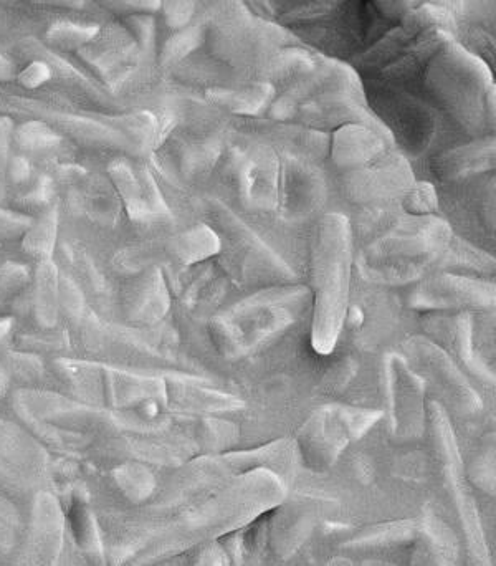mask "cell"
I'll return each instance as SVG.
<instances>
[{"label": "cell", "instance_id": "6da1fadb", "mask_svg": "<svg viewBox=\"0 0 496 566\" xmlns=\"http://www.w3.org/2000/svg\"><path fill=\"white\" fill-rule=\"evenodd\" d=\"M98 35L96 25L75 24V22H55L48 30V40L63 50H77L91 44Z\"/></svg>", "mask_w": 496, "mask_h": 566}, {"label": "cell", "instance_id": "7a4b0ae2", "mask_svg": "<svg viewBox=\"0 0 496 566\" xmlns=\"http://www.w3.org/2000/svg\"><path fill=\"white\" fill-rule=\"evenodd\" d=\"M39 270V287H37L39 320H42L43 325H55L58 305L57 272L48 262H45Z\"/></svg>", "mask_w": 496, "mask_h": 566}, {"label": "cell", "instance_id": "3957f363", "mask_svg": "<svg viewBox=\"0 0 496 566\" xmlns=\"http://www.w3.org/2000/svg\"><path fill=\"white\" fill-rule=\"evenodd\" d=\"M55 234H57V214L50 212L43 217L42 221L35 227H30L25 236V250L30 254L47 259L52 254L55 245Z\"/></svg>", "mask_w": 496, "mask_h": 566}, {"label": "cell", "instance_id": "277c9868", "mask_svg": "<svg viewBox=\"0 0 496 566\" xmlns=\"http://www.w3.org/2000/svg\"><path fill=\"white\" fill-rule=\"evenodd\" d=\"M58 141L60 138L53 133V130L42 123H25L17 131V143L20 144V148L29 149L32 153L55 148Z\"/></svg>", "mask_w": 496, "mask_h": 566}, {"label": "cell", "instance_id": "5b68a950", "mask_svg": "<svg viewBox=\"0 0 496 566\" xmlns=\"http://www.w3.org/2000/svg\"><path fill=\"white\" fill-rule=\"evenodd\" d=\"M52 80V70L47 63L42 60L30 63L29 67L19 73V83L22 87L34 90V88L42 87L45 83Z\"/></svg>", "mask_w": 496, "mask_h": 566}, {"label": "cell", "instance_id": "8992f818", "mask_svg": "<svg viewBox=\"0 0 496 566\" xmlns=\"http://www.w3.org/2000/svg\"><path fill=\"white\" fill-rule=\"evenodd\" d=\"M29 226L30 221H27L25 217L15 216V214L0 209V239L15 237Z\"/></svg>", "mask_w": 496, "mask_h": 566}, {"label": "cell", "instance_id": "52a82bcc", "mask_svg": "<svg viewBox=\"0 0 496 566\" xmlns=\"http://www.w3.org/2000/svg\"><path fill=\"white\" fill-rule=\"evenodd\" d=\"M12 176L15 181H24L29 178V163L24 158H15L12 163Z\"/></svg>", "mask_w": 496, "mask_h": 566}, {"label": "cell", "instance_id": "ba28073f", "mask_svg": "<svg viewBox=\"0 0 496 566\" xmlns=\"http://www.w3.org/2000/svg\"><path fill=\"white\" fill-rule=\"evenodd\" d=\"M14 77V67H12V63L4 57V55H0V82H9Z\"/></svg>", "mask_w": 496, "mask_h": 566}]
</instances>
